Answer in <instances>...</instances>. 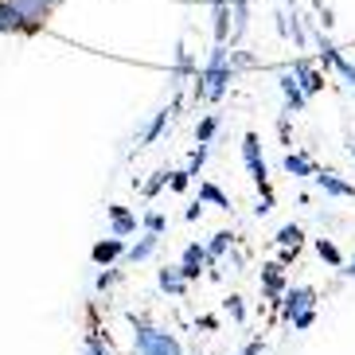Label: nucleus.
<instances>
[{
  "label": "nucleus",
  "instance_id": "nucleus-1",
  "mask_svg": "<svg viewBox=\"0 0 355 355\" xmlns=\"http://www.w3.org/2000/svg\"><path fill=\"white\" fill-rule=\"evenodd\" d=\"M129 324H133V352L137 355H184V344L168 328L153 324L148 316H129Z\"/></svg>",
  "mask_w": 355,
  "mask_h": 355
},
{
  "label": "nucleus",
  "instance_id": "nucleus-2",
  "mask_svg": "<svg viewBox=\"0 0 355 355\" xmlns=\"http://www.w3.org/2000/svg\"><path fill=\"white\" fill-rule=\"evenodd\" d=\"M277 313H282V320L293 324L297 332L313 328V320H316V289L313 285H289V289L282 293V301H277Z\"/></svg>",
  "mask_w": 355,
  "mask_h": 355
},
{
  "label": "nucleus",
  "instance_id": "nucleus-3",
  "mask_svg": "<svg viewBox=\"0 0 355 355\" xmlns=\"http://www.w3.org/2000/svg\"><path fill=\"white\" fill-rule=\"evenodd\" d=\"M196 78L203 83V102H219V98L227 94L230 78H234V63H230V55H227V43H215L207 67L196 71Z\"/></svg>",
  "mask_w": 355,
  "mask_h": 355
},
{
  "label": "nucleus",
  "instance_id": "nucleus-4",
  "mask_svg": "<svg viewBox=\"0 0 355 355\" xmlns=\"http://www.w3.org/2000/svg\"><path fill=\"white\" fill-rule=\"evenodd\" d=\"M242 160H246V168H250L254 184H270V168H266V157H261V137L258 133H246L242 137Z\"/></svg>",
  "mask_w": 355,
  "mask_h": 355
},
{
  "label": "nucleus",
  "instance_id": "nucleus-5",
  "mask_svg": "<svg viewBox=\"0 0 355 355\" xmlns=\"http://www.w3.org/2000/svg\"><path fill=\"white\" fill-rule=\"evenodd\" d=\"M289 289V277H285V266L282 261H266L261 266V293H266V301H282V293Z\"/></svg>",
  "mask_w": 355,
  "mask_h": 355
},
{
  "label": "nucleus",
  "instance_id": "nucleus-6",
  "mask_svg": "<svg viewBox=\"0 0 355 355\" xmlns=\"http://www.w3.org/2000/svg\"><path fill=\"white\" fill-rule=\"evenodd\" d=\"M0 32H40L32 20H28V12L16 4V0H0Z\"/></svg>",
  "mask_w": 355,
  "mask_h": 355
},
{
  "label": "nucleus",
  "instance_id": "nucleus-7",
  "mask_svg": "<svg viewBox=\"0 0 355 355\" xmlns=\"http://www.w3.org/2000/svg\"><path fill=\"white\" fill-rule=\"evenodd\" d=\"M211 266V258H207V246H199V242H188L184 246V254H180V270H184V277L188 282H196L199 273Z\"/></svg>",
  "mask_w": 355,
  "mask_h": 355
},
{
  "label": "nucleus",
  "instance_id": "nucleus-8",
  "mask_svg": "<svg viewBox=\"0 0 355 355\" xmlns=\"http://www.w3.org/2000/svg\"><path fill=\"white\" fill-rule=\"evenodd\" d=\"M125 250H129V246H125V239H117V234H114V239L94 242V250H90V258H94V266H102V270H105V266H117V258H125Z\"/></svg>",
  "mask_w": 355,
  "mask_h": 355
},
{
  "label": "nucleus",
  "instance_id": "nucleus-9",
  "mask_svg": "<svg viewBox=\"0 0 355 355\" xmlns=\"http://www.w3.org/2000/svg\"><path fill=\"white\" fill-rule=\"evenodd\" d=\"M282 94H285V105H289V114H301L304 110V102H309V94H304V86H301V78L293 71H282Z\"/></svg>",
  "mask_w": 355,
  "mask_h": 355
},
{
  "label": "nucleus",
  "instance_id": "nucleus-10",
  "mask_svg": "<svg viewBox=\"0 0 355 355\" xmlns=\"http://www.w3.org/2000/svg\"><path fill=\"white\" fill-rule=\"evenodd\" d=\"M316 188L324 191V196H332V199H352L355 196V184H347L344 176H336V172H316Z\"/></svg>",
  "mask_w": 355,
  "mask_h": 355
},
{
  "label": "nucleus",
  "instance_id": "nucleus-11",
  "mask_svg": "<svg viewBox=\"0 0 355 355\" xmlns=\"http://www.w3.org/2000/svg\"><path fill=\"white\" fill-rule=\"evenodd\" d=\"M157 285L160 293H168V297H184V289H188V277H184V270L180 266H164V270H157Z\"/></svg>",
  "mask_w": 355,
  "mask_h": 355
},
{
  "label": "nucleus",
  "instance_id": "nucleus-12",
  "mask_svg": "<svg viewBox=\"0 0 355 355\" xmlns=\"http://www.w3.org/2000/svg\"><path fill=\"white\" fill-rule=\"evenodd\" d=\"M293 74L301 78V86H304V94H309V98L324 90V74L316 71V67L309 63V59H293Z\"/></svg>",
  "mask_w": 355,
  "mask_h": 355
},
{
  "label": "nucleus",
  "instance_id": "nucleus-13",
  "mask_svg": "<svg viewBox=\"0 0 355 355\" xmlns=\"http://www.w3.org/2000/svg\"><path fill=\"white\" fill-rule=\"evenodd\" d=\"M320 59H324V63H328V67H336V71L344 74V83H347V86H352V90H355V67L347 63L344 55L336 51V47H332V43H328V40H324V35H320Z\"/></svg>",
  "mask_w": 355,
  "mask_h": 355
},
{
  "label": "nucleus",
  "instance_id": "nucleus-14",
  "mask_svg": "<svg viewBox=\"0 0 355 355\" xmlns=\"http://www.w3.org/2000/svg\"><path fill=\"white\" fill-rule=\"evenodd\" d=\"M16 4L28 12V20H32L35 28H43V20H47V16H51V12L63 4V0H16Z\"/></svg>",
  "mask_w": 355,
  "mask_h": 355
},
{
  "label": "nucleus",
  "instance_id": "nucleus-15",
  "mask_svg": "<svg viewBox=\"0 0 355 355\" xmlns=\"http://www.w3.org/2000/svg\"><path fill=\"white\" fill-rule=\"evenodd\" d=\"M110 230H114L117 239H129V234H133L137 230V215L133 211H125V207H110Z\"/></svg>",
  "mask_w": 355,
  "mask_h": 355
},
{
  "label": "nucleus",
  "instance_id": "nucleus-16",
  "mask_svg": "<svg viewBox=\"0 0 355 355\" xmlns=\"http://www.w3.org/2000/svg\"><path fill=\"white\" fill-rule=\"evenodd\" d=\"M157 246H160V234H148V230H145V239L133 242V246L125 250V261H129V266H137V261L153 258V254H157Z\"/></svg>",
  "mask_w": 355,
  "mask_h": 355
},
{
  "label": "nucleus",
  "instance_id": "nucleus-17",
  "mask_svg": "<svg viewBox=\"0 0 355 355\" xmlns=\"http://www.w3.org/2000/svg\"><path fill=\"white\" fill-rule=\"evenodd\" d=\"M285 172H289L293 180H304V176H316V164L309 157H304V153H285Z\"/></svg>",
  "mask_w": 355,
  "mask_h": 355
},
{
  "label": "nucleus",
  "instance_id": "nucleus-18",
  "mask_svg": "<svg viewBox=\"0 0 355 355\" xmlns=\"http://www.w3.org/2000/svg\"><path fill=\"white\" fill-rule=\"evenodd\" d=\"M215 8V43H227L230 40V4L227 0H211Z\"/></svg>",
  "mask_w": 355,
  "mask_h": 355
},
{
  "label": "nucleus",
  "instance_id": "nucleus-19",
  "mask_svg": "<svg viewBox=\"0 0 355 355\" xmlns=\"http://www.w3.org/2000/svg\"><path fill=\"white\" fill-rule=\"evenodd\" d=\"M273 242H277L282 250H301V246H304V230L297 227V223H285V227L277 230V239H273Z\"/></svg>",
  "mask_w": 355,
  "mask_h": 355
},
{
  "label": "nucleus",
  "instance_id": "nucleus-20",
  "mask_svg": "<svg viewBox=\"0 0 355 355\" xmlns=\"http://www.w3.org/2000/svg\"><path fill=\"white\" fill-rule=\"evenodd\" d=\"M230 246H234V234H230V230H219V234H211V242H207V258H211V266H215L219 258H227Z\"/></svg>",
  "mask_w": 355,
  "mask_h": 355
},
{
  "label": "nucleus",
  "instance_id": "nucleus-21",
  "mask_svg": "<svg viewBox=\"0 0 355 355\" xmlns=\"http://www.w3.org/2000/svg\"><path fill=\"white\" fill-rule=\"evenodd\" d=\"M86 355H114L110 352V340L102 336L98 320H90V336H86Z\"/></svg>",
  "mask_w": 355,
  "mask_h": 355
},
{
  "label": "nucleus",
  "instance_id": "nucleus-22",
  "mask_svg": "<svg viewBox=\"0 0 355 355\" xmlns=\"http://www.w3.org/2000/svg\"><path fill=\"white\" fill-rule=\"evenodd\" d=\"M168 114H176V105H172V110H160V114H157V117H153V121L145 125V133H141V141H145V145L160 141V133H164V125H168Z\"/></svg>",
  "mask_w": 355,
  "mask_h": 355
},
{
  "label": "nucleus",
  "instance_id": "nucleus-23",
  "mask_svg": "<svg viewBox=\"0 0 355 355\" xmlns=\"http://www.w3.org/2000/svg\"><path fill=\"white\" fill-rule=\"evenodd\" d=\"M199 199H203V203H211V207H223V211H230V199H227V191H223V188H215V184H199Z\"/></svg>",
  "mask_w": 355,
  "mask_h": 355
},
{
  "label": "nucleus",
  "instance_id": "nucleus-24",
  "mask_svg": "<svg viewBox=\"0 0 355 355\" xmlns=\"http://www.w3.org/2000/svg\"><path fill=\"white\" fill-rule=\"evenodd\" d=\"M316 254H320V261H328V266H344V254H340V246H336L332 239H316Z\"/></svg>",
  "mask_w": 355,
  "mask_h": 355
},
{
  "label": "nucleus",
  "instance_id": "nucleus-25",
  "mask_svg": "<svg viewBox=\"0 0 355 355\" xmlns=\"http://www.w3.org/2000/svg\"><path fill=\"white\" fill-rule=\"evenodd\" d=\"M188 74H196V63H191V55H188V47L180 43L176 47V83H184Z\"/></svg>",
  "mask_w": 355,
  "mask_h": 355
},
{
  "label": "nucleus",
  "instance_id": "nucleus-26",
  "mask_svg": "<svg viewBox=\"0 0 355 355\" xmlns=\"http://www.w3.org/2000/svg\"><path fill=\"white\" fill-rule=\"evenodd\" d=\"M117 282H121V270H114V266H105V270L98 273V282H94V289H98V293H110V289H114Z\"/></svg>",
  "mask_w": 355,
  "mask_h": 355
},
{
  "label": "nucleus",
  "instance_id": "nucleus-27",
  "mask_svg": "<svg viewBox=\"0 0 355 355\" xmlns=\"http://www.w3.org/2000/svg\"><path fill=\"white\" fill-rule=\"evenodd\" d=\"M223 309H227V316H230L234 324H242V320H246V304H242V297H234V293H230L227 301H223Z\"/></svg>",
  "mask_w": 355,
  "mask_h": 355
},
{
  "label": "nucleus",
  "instance_id": "nucleus-28",
  "mask_svg": "<svg viewBox=\"0 0 355 355\" xmlns=\"http://www.w3.org/2000/svg\"><path fill=\"white\" fill-rule=\"evenodd\" d=\"M141 227H145L148 234H164V230H168V219L160 215V211H148L145 219H141Z\"/></svg>",
  "mask_w": 355,
  "mask_h": 355
},
{
  "label": "nucleus",
  "instance_id": "nucleus-29",
  "mask_svg": "<svg viewBox=\"0 0 355 355\" xmlns=\"http://www.w3.org/2000/svg\"><path fill=\"white\" fill-rule=\"evenodd\" d=\"M164 188H168V172L160 168V172H153V180H148V184H145L141 191H145V199H153V196H160Z\"/></svg>",
  "mask_w": 355,
  "mask_h": 355
},
{
  "label": "nucleus",
  "instance_id": "nucleus-30",
  "mask_svg": "<svg viewBox=\"0 0 355 355\" xmlns=\"http://www.w3.org/2000/svg\"><path fill=\"white\" fill-rule=\"evenodd\" d=\"M215 133H219V117H215V114H207V117H203V121H199L196 137H199V141H203V145H207V141H211V137H215Z\"/></svg>",
  "mask_w": 355,
  "mask_h": 355
},
{
  "label": "nucleus",
  "instance_id": "nucleus-31",
  "mask_svg": "<svg viewBox=\"0 0 355 355\" xmlns=\"http://www.w3.org/2000/svg\"><path fill=\"white\" fill-rule=\"evenodd\" d=\"M188 184H191V172H188V168L168 172V188H172V191H188Z\"/></svg>",
  "mask_w": 355,
  "mask_h": 355
},
{
  "label": "nucleus",
  "instance_id": "nucleus-32",
  "mask_svg": "<svg viewBox=\"0 0 355 355\" xmlns=\"http://www.w3.org/2000/svg\"><path fill=\"white\" fill-rule=\"evenodd\" d=\"M203 160H207V145L199 141V148L191 153V160H188V172H191V176H199V168H203Z\"/></svg>",
  "mask_w": 355,
  "mask_h": 355
},
{
  "label": "nucleus",
  "instance_id": "nucleus-33",
  "mask_svg": "<svg viewBox=\"0 0 355 355\" xmlns=\"http://www.w3.org/2000/svg\"><path fill=\"white\" fill-rule=\"evenodd\" d=\"M246 32V0H234V35Z\"/></svg>",
  "mask_w": 355,
  "mask_h": 355
},
{
  "label": "nucleus",
  "instance_id": "nucleus-34",
  "mask_svg": "<svg viewBox=\"0 0 355 355\" xmlns=\"http://www.w3.org/2000/svg\"><path fill=\"white\" fill-rule=\"evenodd\" d=\"M203 207H207V203H203V199H196V203H191V207L184 211V219H188V223H196L199 215H203Z\"/></svg>",
  "mask_w": 355,
  "mask_h": 355
},
{
  "label": "nucleus",
  "instance_id": "nucleus-35",
  "mask_svg": "<svg viewBox=\"0 0 355 355\" xmlns=\"http://www.w3.org/2000/svg\"><path fill=\"white\" fill-rule=\"evenodd\" d=\"M261 352H266V344H261V340H250V344L242 347L239 355H261Z\"/></svg>",
  "mask_w": 355,
  "mask_h": 355
},
{
  "label": "nucleus",
  "instance_id": "nucleus-36",
  "mask_svg": "<svg viewBox=\"0 0 355 355\" xmlns=\"http://www.w3.org/2000/svg\"><path fill=\"white\" fill-rule=\"evenodd\" d=\"M196 328H203V332H215V328H219V320H215V316H199Z\"/></svg>",
  "mask_w": 355,
  "mask_h": 355
},
{
  "label": "nucleus",
  "instance_id": "nucleus-37",
  "mask_svg": "<svg viewBox=\"0 0 355 355\" xmlns=\"http://www.w3.org/2000/svg\"><path fill=\"white\" fill-rule=\"evenodd\" d=\"M297 254H301V250H282V258H277V261H282V266H285V270H289V266H293V261H297Z\"/></svg>",
  "mask_w": 355,
  "mask_h": 355
},
{
  "label": "nucleus",
  "instance_id": "nucleus-38",
  "mask_svg": "<svg viewBox=\"0 0 355 355\" xmlns=\"http://www.w3.org/2000/svg\"><path fill=\"white\" fill-rule=\"evenodd\" d=\"M344 277H355V254L347 258V270H344Z\"/></svg>",
  "mask_w": 355,
  "mask_h": 355
},
{
  "label": "nucleus",
  "instance_id": "nucleus-39",
  "mask_svg": "<svg viewBox=\"0 0 355 355\" xmlns=\"http://www.w3.org/2000/svg\"><path fill=\"white\" fill-rule=\"evenodd\" d=\"M347 148H352V157H355V137H352V145H347Z\"/></svg>",
  "mask_w": 355,
  "mask_h": 355
}]
</instances>
